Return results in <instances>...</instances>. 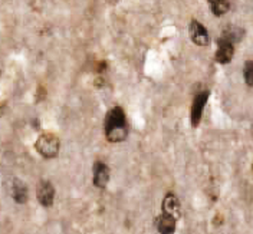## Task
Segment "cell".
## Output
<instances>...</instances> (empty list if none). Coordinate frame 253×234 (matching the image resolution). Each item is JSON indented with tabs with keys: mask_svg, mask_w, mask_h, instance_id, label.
Here are the masks:
<instances>
[{
	"mask_svg": "<svg viewBox=\"0 0 253 234\" xmlns=\"http://www.w3.org/2000/svg\"><path fill=\"white\" fill-rule=\"evenodd\" d=\"M104 132L107 140L112 144H118L126 140L128 135L126 117L121 107H114L108 111L104 119Z\"/></svg>",
	"mask_w": 253,
	"mask_h": 234,
	"instance_id": "1",
	"label": "cell"
},
{
	"mask_svg": "<svg viewBox=\"0 0 253 234\" xmlns=\"http://www.w3.org/2000/svg\"><path fill=\"white\" fill-rule=\"evenodd\" d=\"M59 138L53 134H42L35 144L36 151L43 158H55L59 153Z\"/></svg>",
	"mask_w": 253,
	"mask_h": 234,
	"instance_id": "2",
	"label": "cell"
},
{
	"mask_svg": "<svg viewBox=\"0 0 253 234\" xmlns=\"http://www.w3.org/2000/svg\"><path fill=\"white\" fill-rule=\"evenodd\" d=\"M209 91H202L199 94H196L194 99H193V105H191V114H190V118H191V125L193 126H197L202 121V115H203V111H205L206 104H207V99H209Z\"/></svg>",
	"mask_w": 253,
	"mask_h": 234,
	"instance_id": "3",
	"label": "cell"
},
{
	"mask_svg": "<svg viewBox=\"0 0 253 234\" xmlns=\"http://www.w3.org/2000/svg\"><path fill=\"white\" fill-rule=\"evenodd\" d=\"M189 35L191 42H193L194 45H197V46H206V45H209V42H210V38H209V32H207V29H206L205 26H203L199 20H196V19H193V20L190 22Z\"/></svg>",
	"mask_w": 253,
	"mask_h": 234,
	"instance_id": "4",
	"label": "cell"
},
{
	"mask_svg": "<svg viewBox=\"0 0 253 234\" xmlns=\"http://www.w3.org/2000/svg\"><path fill=\"white\" fill-rule=\"evenodd\" d=\"M235 55V45L224 39V38H219L217 39V50H216V62L226 65V63L232 62Z\"/></svg>",
	"mask_w": 253,
	"mask_h": 234,
	"instance_id": "5",
	"label": "cell"
},
{
	"mask_svg": "<svg viewBox=\"0 0 253 234\" xmlns=\"http://www.w3.org/2000/svg\"><path fill=\"white\" fill-rule=\"evenodd\" d=\"M92 181H94V186L96 188H105L110 183V168L105 162H101V161H96L92 167Z\"/></svg>",
	"mask_w": 253,
	"mask_h": 234,
	"instance_id": "6",
	"label": "cell"
},
{
	"mask_svg": "<svg viewBox=\"0 0 253 234\" xmlns=\"http://www.w3.org/2000/svg\"><path fill=\"white\" fill-rule=\"evenodd\" d=\"M36 197H38V201L41 203V205L50 207L53 204V198H55V188L49 181L43 180L38 184Z\"/></svg>",
	"mask_w": 253,
	"mask_h": 234,
	"instance_id": "7",
	"label": "cell"
},
{
	"mask_svg": "<svg viewBox=\"0 0 253 234\" xmlns=\"http://www.w3.org/2000/svg\"><path fill=\"white\" fill-rule=\"evenodd\" d=\"M177 219L167 214V213H161L157 220V232L160 234H174L175 227H177Z\"/></svg>",
	"mask_w": 253,
	"mask_h": 234,
	"instance_id": "8",
	"label": "cell"
},
{
	"mask_svg": "<svg viewBox=\"0 0 253 234\" xmlns=\"http://www.w3.org/2000/svg\"><path fill=\"white\" fill-rule=\"evenodd\" d=\"M180 201L177 198V195L173 193H167L164 200H163V213H167V214H171L175 219L180 217Z\"/></svg>",
	"mask_w": 253,
	"mask_h": 234,
	"instance_id": "9",
	"label": "cell"
},
{
	"mask_svg": "<svg viewBox=\"0 0 253 234\" xmlns=\"http://www.w3.org/2000/svg\"><path fill=\"white\" fill-rule=\"evenodd\" d=\"M12 197L17 204H25L28 201V197H29V191H28V187L26 184L19 180V178H15L13 183H12Z\"/></svg>",
	"mask_w": 253,
	"mask_h": 234,
	"instance_id": "10",
	"label": "cell"
},
{
	"mask_svg": "<svg viewBox=\"0 0 253 234\" xmlns=\"http://www.w3.org/2000/svg\"><path fill=\"white\" fill-rule=\"evenodd\" d=\"M209 3V7L211 10V13L217 17L226 15L230 9V4H229V0H207Z\"/></svg>",
	"mask_w": 253,
	"mask_h": 234,
	"instance_id": "11",
	"label": "cell"
},
{
	"mask_svg": "<svg viewBox=\"0 0 253 234\" xmlns=\"http://www.w3.org/2000/svg\"><path fill=\"white\" fill-rule=\"evenodd\" d=\"M245 36V31L242 28H237V26H227L224 31L221 32V38L230 40L233 45L240 42Z\"/></svg>",
	"mask_w": 253,
	"mask_h": 234,
	"instance_id": "12",
	"label": "cell"
},
{
	"mask_svg": "<svg viewBox=\"0 0 253 234\" xmlns=\"http://www.w3.org/2000/svg\"><path fill=\"white\" fill-rule=\"evenodd\" d=\"M243 78L248 86H253V61H248L243 68Z\"/></svg>",
	"mask_w": 253,
	"mask_h": 234,
	"instance_id": "13",
	"label": "cell"
},
{
	"mask_svg": "<svg viewBox=\"0 0 253 234\" xmlns=\"http://www.w3.org/2000/svg\"><path fill=\"white\" fill-rule=\"evenodd\" d=\"M107 1H108L110 4H117V3H118L120 0H107Z\"/></svg>",
	"mask_w": 253,
	"mask_h": 234,
	"instance_id": "14",
	"label": "cell"
}]
</instances>
